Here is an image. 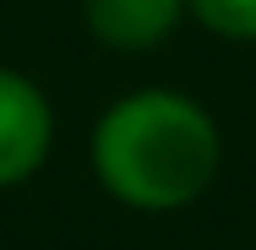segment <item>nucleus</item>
<instances>
[{"instance_id": "nucleus-3", "label": "nucleus", "mask_w": 256, "mask_h": 250, "mask_svg": "<svg viewBox=\"0 0 256 250\" xmlns=\"http://www.w3.org/2000/svg\"><path fill=\"white\" fill-rule=\"evenodd\" d=\"M186 0H88V27L109 49H153L180 22Z\"/></svg>"}, {"instance_id": "nucleus-2", "label": "nucleus", "mask_w": 256, "mask_h": 250, "mask_svg": "<svg viewBox=\"0 0 256 250\" xmlns=\"http://www.w3.org/2000/svg\"><path fill=\"white\" fill-rule=\"evenodd\" d=\"M54 142V114L50 98L16 76V71H0V185H16L28 180Z\"/></svg>"}, {"instance_id": "nucleus-1", "label": "nucleus", "mask_w": 256, "mask_h": 250, "mask_svg": "<svg viewBox=\"0 0 256 250\" xmlns=\"http://www.w3.org/2000/svg\"><path fill=\"white\" fill-rule=\"evenodd\" d=\"M93 169L109 196L142 212H174L196 201L218 174V125L180 93H131L98 120Z\"/></svg>"}, {"instance_id": "nucleus-4", "label": "nucleus", "mask_w": 256, "mask_h": 250, "mask_svg": "<svg viewBox=\"0 0 256 250\" xmlns=\"http://www.w3.org/2000/svg\"><path fill=\"white\" fill-rule=\"evenodd\" d=\"M186 5L224 38H256V0H186Z\"/></svg>"}]
</instances>
